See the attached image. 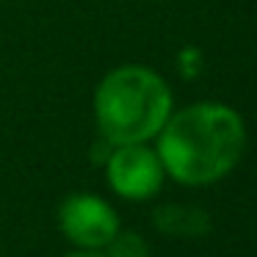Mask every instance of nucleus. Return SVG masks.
<instances>
[{"label": "nucleus", "mask_w": 257, "mask_h": 257, "mask_svg": "<svg viewBox=\"0 0 257 257\" xmlns=\"http://www.w3.org/2000/svg\"><path fill=\"white\" fill-rule=\"evenodd\" d=\"M102 254L105 257H152V249H150V240L141 232L122 227L111 238V243L102 249Z\"/></svg>", "instance_id": "obj_6"}, {"label": "nucleus", "mask_w": 257, "mask_h": 257, "mask_svg": "<svg viewBox=\"0 0 257 257\" xmlns=\"http://www.w3.org/2000/svg\"><path fill=\"white\" fill-rule=\"evenodd\" d=\"M61 257H105L102 251H91V249H69L67 254H61Z\"/></svg>", "instance_id": "obj_8"}, {"label": "nucleus", "mask_w": 257, "mask_h": 257, "mask_svg": "<svg viewBox=\"0 0 257 257\" xmlns=\"http://www.w3.org/2000/svg\"><path fill=\"white\" fill-rule=\"evenodd\" d=\"M105 183L111 194L124 202H150L161 194L166 183V172L158 158L155 147L150 144H119L111 150L102 163Z\"/></svg>", "instance_id": "obj_4"}, {"label": "nucleus", "mask_w": 257, "mask_h": 257, "mask_svg": "<svg viewBox=\"0 0 257 257\" xmlns=\"http://www.w3.org/2000/svg\"><path fill=\"white\" fill-rule=\"evenodd\" d=\"M58 232L72 249L102 251L111 238L122 229L119 210L100 194L75 191L58 205Z\"/></svg>", "instance_id": "obj_3"}, {"label": "nucleus", "mask_w": 257, "mask_h": 257, "mask_svg": "<svg viewBox=\"0 0 257 257\" xmlns=\"http://www.w3.org/2000/svg\"><path fill=\"white\" fill-rule=\"evenodd\" d=\"M246 144L243 116L227 102H194L172 111L155 136L166 180L185 188H207L229 177L243 161Z\"/></svg>", "instance_id": "obj_1"}, {"label": "nucleus", "mask_w": 257, "mask_h": 257, "mask_svg": "<svg viewBox=\"0 0 257 257\" xmlns=\"http://www.w3.org/2000/svg\"><path fill=\"white\" fill-rule=\"evenodd\" d=\"M174 111L169 83L150 67L124 64L100 80L94 91V122L105 141L150 144Z\"/></svg>", "instance_id": "obj_2"}, {"label": "nucleus", "mask_w": 257, "mask_h": 257, "mask_svg": "<svg viewBox=\"0 0 257 257\" xmlns=\"http://www.w3.org/2000/svg\"><path fill=\"white\" fill-rule=\"evenodd\" d=\"M152 227L155 232L177 240L205 238L213 229V218L205 207L188 205V202H163L152 210Z\"/></svg>", "instance_id": "obj_5"}, {"label": "nucleus", "mask_w": 257, "mask_h": 257, "mask_svg": "<svg viewBox=\"0 0 257 257\" xmlns=\"http://www.w3.org/2000/svg\"><path fill=\"white\" fill-rule=\"evenodd\" d=\"M111 150H113V144H111V141H105V139L100 136V141H97V144L91 147V163L102 166V163L108 161V155H111Z\"/></svg>", "instance_id": "obj_7"}]
</instances>
